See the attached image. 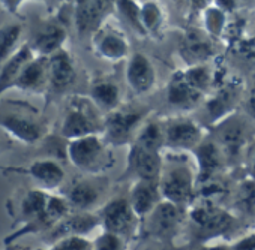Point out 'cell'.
Segmentation results:
<instances>
[{
  "mask_svg": "<svg viewBox=\"0 0 255 250\" xmlns=\"http://www.w3.org/2000/svg\"><path fill=\"white\" fill-rule=\"evenodd\" d=\"M26 33L24 23H9L0 26V65L11 59L20 48L21 38Z\"/></svg>",
  "mask_w": 255,
  "mask_h": 250,
  "instance_id": "cell-28",
  "label": "cell"
},
{
  "mask_svg": "<svg viewBox=\"0 0 255 250\" xmlns=\"http://www.w3.org/2000/svg\"><path fill=\"white\" fill-rule=\"evenodd\" d=\"M213 5L228 15L239 8V0H213Z\"/></svg>",
  "mask_w": 255,
  "mask_h": 250,
  "instance_id": "cell-38",
  "label": "cell"
},
{
  "mask_svg": "<svg viewBox=\"0 0 255 250\" xmlns=\"http://www.w3.org/2000/svg\"><path fill=\"white\" fill-rule=\"evenodd\" d=\"M66 156L78 171L90 177L102 175L116 162L113 146L105 141L102 134L68 141Z\"/></svg>",
  "mask_w": 255,
  "mask_h": 250,
  "instance_id": "cell-4",
  "label": "cell"
},
{
  "mask_svg": "<svg viewBox=\"0 0 255 250\" xmlns=\"http://www.w3.org/2000/svg\"><path fill=\"white\" fill-rule=\"evenodd\" d=\"M89 97L104 112V115L122 105L120 90L110 80H95L90 85Z\"/></svg>",
  "mask_w": 255,
  "mask_h": 250,
  "instance_id": "cell-26",
  "label": "cell"
},
{
  "mask_svg": "<svg viewBox=\"0 0 255 250\" xmlns=\"http://www.w3.org/2000/svg\"><path fill=\"white\" fill-rule=\"evenodd\" d=\"M27 44L36 56H53L59 50L65 48L68 39V30L60 18H36L26 27Z\"/></svg>",
  "mask_w": 255,
  "mask_h": 250,
  "instance_id": "cell-9",
  "label": "cell"
},
{
  "mask_svg": "<svg viewBox=\"0 0 255 250\" xmlns=\"http://www.w3.org/2000/svg\"><path fill=\"white\" fill-rule=\"evenodd\" d=\"M114 9L122 23H125L138 36H147L141 20V5L137 0H114Z\"/></svg>",
  "mask_w": 255,
  "mask_h": 250,
  "instance_id": "cell-30",
  "label": "cell"
},
{
  "mask_svg": "<svg viewBox=\"0 0 255 250\" xmlns=\"http://www.w3.org/2000/svg\"><path fill=\"white\" fill-rule=\"evenodd\" d=\"M35 57L36 54L30 50V47L27 44H23L21 48L11 59L0 65V100L8 90L17 87L23 68Z\"/></svg>",
  "mask_w": 255,
  "mask_h": 250,
  "instance_id": "cell-24",
  "label": "cell"
},
{
  "mask_svg": "<svg viewBox=\"0 0 255 250\" xmlns=\"http://www.w3.org/2000/svg\"><path fill=\"white\" fill-rule=\"evenodd\" d=\"M204 141V131L189 118H173L164 126V149L192 153Z\"/></svg>",
  "mask_w": 255,
  "mask_h": 250,
  "instance_id": "cell-12",
  "label": "cell"
},
{
  "mask_svg": "<svg viewBox=\"0 0 255 250\" xmlns=\"http://www.w3.org/2000/svg\"><path fill=\"white\" fill-rule=\"evenodd\" d=\"M180 50L186 60H189V65L195 66L213 54V44L206 32H191L185 36Z\"/></svg>",
  "mask_w": 255,
  "mask_h": 250,
  "instance_id": "cell-25",
  "label": "cell"
},
{
  "mask_svg": "<svg viewBox=\"0 0 255 250\" xmlns=\"http://www.w3.org/2000/svg\"><path fill=\"white\" fill-rule=\"evenodd\" d=\"M180 153L170 165L164 162L159 177V190L164 201L173 202L182 208H189L197 196V171L185 162Z\"/></svg>",
  "mask_w": 255,
  "mask_h": 250,
  "instance_id": "cell-6",
  "label": "cell"
},
{
  "mask_svg": "<svg viewBox=\"0 0 255 250\" xmlns=\"http://www.w3.org/2000/svg\"><path fill=\"white\" fill-rule=\"evenodd\" d=\"M146 117L147 109L120 105L119 108L104 115L102 137L113 147L126 144L131 146L135 137L138 135L140 129L144 126Z\"/></svg>",
  "mask_w": 255,
  "mask_h": 250,
  "instance_id": "cell-7",
  "label": "cell"
},
{
  "mask_svg": "<svg viewBox=\"0 0 255 250\" xmlns=\"http://www.w3.org/2000/svg\"><path fill=\"white\" fill-rule=\"evenodd\" d=\"M0 129L12 140L35 146L48 134V123L38 108L24 100H0Z\"/></svg>",
  "mask_w": 255,
  "mask_h": 250,
  "instance_id": "cell-3",
  "label": "cell"
},
{
  "mask_svg": "<svg viewBox=\"0 0 255 250\" xmlns=\"http://www.w3.org/2000/svg\"><path fill=\"white\" fill-rule=\"evenodd\" d=\"M60 2H66V0H60Z\"/></svg>",
  "mask_w": 255,
  "mask_h": 250,
  "instance_id": "cell-46",
  "label": "cell"
},
{
  "mask_svg": "<svg viewBox=\"0 0 255 250\" xmlns=\"http://www.w3.org/2000/svg\"><path fill=\"white\" fill-rule=\"evenodd\" d=\"M245 111L246 114L255 120V88L248 94V97L245 99Z\"/></svg>",
  "mask_w": 255,
  "mask_h": 250,
  "instance_id": "cell-39",
  "label": "cell"
},
{
  "mask_svg": "<svg viewBox=\"0 0 255 250\" xmlns=\"http://www.w3.org/2000/svg\"><path fill=\"white\" fill-rule=\"evenodd\" d=\"M114 0H74V26L78 36L93 35L105 24Z\"/></svg>",
  "mask_w": 255,
  "mask_h": 250,
  "instance_id": "cell-13",
  "label": "cell"
},
{
  "mask_svg": "<svg viewBox=\"0 0 255 250\" xmlns=\"http://www.w3.org/2000/svg\"><path fill=\"white\" fill-rule=\"evenodd\" d=\"M101 228L98 213H80L72 211L66 217H63L57 225H54L50 231L44 234V238L48 244L65 238V237H87Z\"/></svg>",
  "mask_w": 255,
  "mask_h": 250,
  "instance_id": "cell-15",
  "label": "cell"
},
{
  "mask_svg": "<svg viewBox=\"0 0 255 250\" xmlns=\"http://www.w3.org/2000/svg\"><path fill=\"white\" fill-rule=\"evenodd\" d=\"M197 250H231V246L222 241H213V243H204Z\"/></svg>",
  "mask_w": 255,
  "mask_h": 250,
  "instance_id": "cell-40",
  "label": "cell"
},
{
  "mask_svg": "<svg viewBox=\"0 0 255 250\" xmlns=\"http://www.w3.org/2000/svg\"><path fill=\"white\" fill-rule=\"evenodd\" d=\"M32 2H42V0H32Z\"/></svg>",
  "mask_w": 255,
  "mask_h": 250,
  "instance_id": "cell-44",
  "label": "cell"
},
{
  "mask_svg": "<svg viewBox=\"0 0 255 250\" xmlns=\"http://www.w3.org/2000/svg\"><path fill=\"white\" fill-rule=\"evenodd\" d=\"M188 217L204 240L221 238L233 225V216L218 204L195 199L188 208Z\"/></svg>",
  "mask_w": 255,
  "mask_h": 250,
  "instance_id": "cell-10",
  "label": "cell"
},
{
  "mask_svg": "<svg viewBox=\"0 0 255 250\" xmlns=\"http://www.w3.org/2000/svg\"><path fill=\"white\" fill-rule=\"evenodd\" d=\"M5 250H32V249L27 247V246L18 244V243H12V244H8V246L5 247Z\"/></svg>",
  "mask_w": 255,
  "mask_h": 250,
  "instance_id": "cell-42",
  "label": "cell"
},
{
  "mask_svg": "<svg viewBox=\"0 0 255 250\" xmlns=\"http://www.w3.org/2000/svg\"><path fill=\"white\" fill-rule=\"evenodd\" d=\"M125 250H126V249H125Z\"/></svg>",
  "mask_w": 255,
  "mask_h": 250,
  "instance_id": "cell-47",
  "label": "cell"
},
{
  "mask_svg": "<svg viewBox=\"0 0 255 250\" xmlns=\"http://www.w3.org/2000/svg\"><path fill=\"white\" fill-rule=\"evenodd\" d=\"M101 231H107L119 235L125 241L131 240L137 235L141 220L137 217L129 198L116 196L107 201L98 210Z\"/></svg>",
  "mask_w": 255,
  "mask_h": 250,
  "instance_id": "cell-8",
  "label": "cell"
},
{
  "mask_svg": "<svg viewBox=\"0 0 255 250\" xmlns=\"http://www.w3.org/2000/svg\"><path fill=\"white\" fill-rule=\"evenodd\" d=\"M92 48L95 54L101 59L117 62L129 53V44L122 30L104 24L92 35Z\"/></svg>",
  "mask_w": 255,
  "mask_h": 250,
  "instance_id": "cell-16",
  "label": "cell"
},
{
  "mask_svg": "<svg viewBox=\"0 0 255 250\" xmlns=\"http://www.w3.org/2000/svg\"><path fill=\"white\" fill-rule=\"evenodd\" d=\"M201 14H203L204 32L210 38H221L227 29L228 15L224 11H221L219 8H216L215 5L206 6Z\"/></svg>",
  "mask_w": 255,
  "mask_h": 250,
  "instance_id": "cell-31",
  "label": "cell"
},
{
  "mask_svg": "<svg viewBox=\"0 0 255 250\" xmlns=\"http://www.w3.org/2000/svg\"><path fill=\"white\" fill-rule=\"evenodd\" d=\"M36 250H93V240L87 237H65Z\"/></svg>",
  "mask_w": 255,
  "mask_h": 250,
  "instance_id": "cell-34",
  "label": "cell"
},
{
  "mask_svg": "<svg viewBox=\"0 0 255 250\" xmlns=\"http://www.w3.org/2000/svg\"><path fill=\"white\" fill-rule=\"evenodd\" d=\"M11 146V140L8 138H5L3 135H0V152H2V150H5L6 147H9Z\"/></svg>",
  "mask_w": 255,
  "mask_h": 250,
  "instance_id": "cell-43",
  "label": "cell"
},
{
  "mask_svg": "<svg viewBox=\"0 0 255 250\" xmlns=\"http://www.w3.org/2000/svg\"><path fill=\"white\" fill-rule=\"evenodd\" d=\"M239 87L231 83V84H227L225 87H222L215 97L210 99V102L206 105L207 106V111L212 117V120L218 121V120H225L228 118V114L233 108V105L237 102V97H239Z\"/></svg>",
  "mask_w": 255,
  "mask_h": 250,
  "instance_id": "cell-29",
  "label": "cell"
},
{
  "mask_svg": "<svg viewBox=\"0 0 255 250\" xmlns=\"http://www.w3.org/2000/svg\"><path fill=\"white\" fill-rule=\"evenodd\" d=\"M137 2H141V0H137ZM143 2H147V0H143Z\"/></svg>",
  "mask_w": 255,
  "mask_h": 250,
  "instance_id": "cell-45",
  "label": "cell"
},
{
  "mask_svg": "<svg viewBox=\"0 0 255 250\" xmlns=\"http://www.w3.org/2000/svg\"><path fill=\"white\" fill-rule=\"evenodd\" d=\"M102 131L104 115L93 100L81 94L69 96L60 121V135L71 141L89 135H99Z\"/></svg>",
  "mask_w": 255,
  "mask_h": 250,
  "instance_id": "cell-5",
  "label": "cell"
},
{
  "mask_svg": "<svg viewBox=\"0 0 255 250\" xmlns=\"http://www.w3.org/2000/svg\"><path fill=\"white\" fill-rule=\"evenodd\" d=\"M6 210L15 229L5 237V246L17 243L24 235L45 234L72 213L68 199L62 193H51L39 187L18 189L6 201Z\"/></svg>",
  "mask_w": 255,
  "mask_h": 250,
  "instance_id": "cell-1",
  "label": "cell"
},
{
  "mask_svg": "<svg viewBox=\"0 0 255 250\" xmlns=\"http://www.w3.org/2000/svg\"><path fill=\"white\" fill-rule=\"evenodd\" d=\"M164 126L147 121L129 146L125 177L134 180L159 181L164 168Z\"/></svg>",
  "mask_w": 255,
  "mask_h": 250,
  "instance_id": "cell-2",
  "label": "cell"
},
{
  "mask_svg": "<svg viewBox=\"0 0 255 250\" xmlns=\"http://www.w3.org/2000/svg\"><path fill=\"white\" fill-rule=\"evenodd\" d=\"M176 5L179 6V9H186L188 12H198L206 8L207 0H174Z\"/></svg>",
  "mask_w": 255,
  "mask_h": 250,
  "instance_id": "cell-36",
  "label": "cell"
},
{
  "mask_svg": "<svg viewBox=\"0 0 255 250\" xmlns=\"http://www.w3.org/2000/svg\"><path fill=\"white\" fill-rule=\"evenodd\" d=\"M129 202L137 214V217L143 222L146 220L153 210L162 201V195L159 190V181L150 180H134L129 190Z\"/></svg>",
  "mask_w": 255,
  "mask_h": 250,
  "instance_id": "cell-20",
  "label": "cell"
},
{
  "mask_svg": "<svg viewBox=\"0 0 255 250\" xmlns=\"http://www.w3.org/2000/svg\"><path fill=\"white\" fill-rule=\"evenodd\" d=\"M231 250H255V232H249L230 244Z\"/></svg>",
  "mask_w": 255,
  "mask_h": 250,
  "instance_id": "cell-35",
  "label": "cell"
},
{
  "mask_svg": "<svg viewBox=\"0 0 255 250\" xmlns=\"http://www.w3.org/2000/svg\"><path fill=\"white\" fill-rule=\"evenodd\" d=\"M204 94L198 91L182 74V71L176 72L168 83L167 87V102L173 108L182 109V111H189L195 108L201 100Z\"/></svg>",
  "mask_w": 255,
  "mask_h": 250,
  "instance_id": "cell-23",
  "label": "cell"
},
{
  "mask_svg": "<svg viewBox=\"0 0 255 250\" xmlns=\"http://www.w3.org/2000/svg\"><path fill=\"white\" fill-rule=\"evenodd\" d=\"M183 211L185 208L162 199L159 205L153 210V213L146 219L150 232L155 237H171L183 222Z\"/></svg>",
  "mask_w": 255,
  "mask_h": 250,
  "instance_id": "cell-21",
  "label": "cell"
},
{
  "mask_svg": "<svg viewBox=\"0 0 255 250\" xmlns=\"http://www.w3.org/2000/svg\"><path fill=\"white\" fill-rule=\"evenodd\" d=\"M245 143V132L243 126L237 121H233L230 117L222 121L218 146L224 155V158H236L240 153V149Z\"/></svg>",
  "mask_w": 255,
  "mask_h": 250,
  "instance_id": "cell-27",
  "label": "cell"
},
{
  "mask_svg": "<svg viewBox=\"0 0 255 250\" xmlns=\"http://www.w3.org/2000/svg\"><path fill=\"white\" fill-rule=\"evenodd\" d=\"M248 172L249 177L255 180V144L251 147V152L248 155Z\"/></svg>",
  "mask_w": 255,
  "mask_h": 250,
  "instance_id": "cell-41",
  "label": "cell"
},
{
  "mask_svg": "<svg viewBox=\"0 0 255 250\" xmlns=\"http://www.w3.org/2000/svg\"><path fill=\"white\" fill-rule=\"evenodd\" d=\"M62 195L68 199L72 211L92 213L102 199V186L99 184L98 177L89 175V178L72 183Z\"/></svg>",
  "mask_w": 255,
  "mask_h": 250,
  "instance_id": "cell-17",
  "label": "cell"
},
{
  "mask_svg": "<svg viewBox=\"0 0 255 250\" xmlns=\"http://www.w3.org/2000/svg\"><path fill=\"white\" fill-rule=\"evenodd\" d=\"M234 205L239 213L251 214L255 211V180L248 177L240 181L234 195Z\"/></svg>",
  "mask_w": 255,
  "mask_h": 250,
  "instance_id": "cell-32",
  "label": "cell"
},
{
  "mask_svg": "<svg viewBox=\"0 0 255 250\" xmlns=\"http://www.w3.org/2000/svg\"><path fill=\"white\" fill-rule=\"evenodd\" d=\"M126 81L137 94L149 93L156 83V72L147 56L135 53L131 56L126 66Z\"/></svg>",
  "mask_w": 255,
  "mask_h": 250,
  "instance_id": "cell-22",
  "label": "cell"
},
{
  "mask_svg": "<svg viewBox=\"0 0 255 250\" xmlns=\"http://www.w3.org/2000/svg\"><path fill=\"white\" fill-rule=\"evenodd\" d=\"M77 81V66L68 50L62 48L50 56V72H48V91L47 102L50 99L66 94Z\"/></svg>",
  "mask_w": 255,
  "mask_h": 250,
  "instance_id": "cell-14",
  "label": "cell"
},
{
  "mask_svg": "<svg viewBox=\"0 0 255 250\" xmlns=\"http://www.w3.org/2000/svg\"><path fill=\"white\" fill-rule=\"evenodd\" d=\"M0 171L3 174H14V175H24L36 183V186L42 190L56 193L62 189L66 172L63 167L50 158L36 159L26 167H0Z\"/></svg>",
  "mask_w": 255,
  "mask_h": 250,
  "instance_id": "cell-11",
  "label": "cell"
},
{
  "mask_svg": "<svg viewBox=\"0 0 255 250\" xmlns=\"http://www.w3.org/2000/svg\"><path fill=\"white\" fill-rule=\"evenodd\" d=\"M141 20H143V26H144L147 35L159 33L161 27L164 26L162 8L156 2H153V0L143 2V5H141Z\"/></svg>",
  "mask_w": 255,
  "mask_h": 250,
  "instance_id": "cell-33",
  "label": "cell"
},
{
  "mask_svg": "<svg viewBox=\"0 0 255 250\" xmlns=\"http://www.w3.org/2000/svg\"><path fill=\"white\" fill-rule=\"evenodd\" d=\"M48 72H50V57L36 56L32 59L21 71L17 83V90L30 94H45L48 91Z\"/></svg>",
  "mask_w": 255,
  "mask_h": 250,
  "instance_id": "cell-18",
  "label": "cell"
},
{
  "mask_svg": "<svg viewBox=\"0 0 255 250\" xmlns=\"http://www.w3.org/2000/svg\"><path fill=\"white\" fill-rule=\"evenodd\" d=\"M26 0H0V6H2L3 11H6L11 15L18 17L20 15V8L23 6V3Z\"/></svg>",
  "mask_w": 255,
  "mask_h": 250,
  "instance_id": "cell-37",
  "label": "cell"
},
{
  "mask_svg": "<svg viewBox=\"0 0 255 250\" xmlns=\"http://www.w3.org/2000/svg\"><path fill=\"white\" fill-rule=\"evenodd\" d=\"M195 171H197V186L209 180L218 178L219 171L224 165V155L215 141H203L194 152Z\"/></svg>",
  "mask_w": 255,
  "mask_h": 250,
  "instance_id": "cell-19",
  "label": "cell"
}]
</instances>
